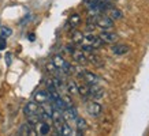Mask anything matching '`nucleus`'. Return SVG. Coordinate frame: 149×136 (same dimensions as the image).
Segmentation results:
<instances>
[{"label": "nucleus", "mask_w": 149, "mask_h": 136, "mask_svg": "<svg viewBox=\"0 0 149 136\" xmlns=\"http://www.w3.org/2000/svg\"><path fill=\"white\" fill-rule=\"evenodd\" d=\"M96 26L100 27L101 30H111L113 27V21L109 16H97L96 18Z\"/></svg>", "instance_id": "f03ea898"}, {"label": "nucleus", "mask_w": 149, "mask_h": 136, "mask_svg": "<svg viewBox=\"0 0 149 136\" xmlns=\"http://www.w3.org/2000/svg\"><path fill=\"white\" fill-rule=\"evenodd\" d=\"M107 14H108V16L112 19V21H119V19H122V16H123L122 11L115 8V7H112V5L107 10Z\"/></svg>", "instance_id": "9d476101"}, {"label": "nucleus", "mask_w": 149, "mask_h": 136, "mask_svg": "<svg viewBox=\"0 0 149 136\" xmlns=\"http://www.w3.org/2000/svg\"><path fill=\"white\" fill-rule=\"evenodd\" d=\"M29 40H30V41H34V34H29Z\"/></svg>", "instance_id": "5701e85b"}, {"label": "nucleus", "mask_w": 149, "mask_h": 136, "mask_svg": "<svg viewBox=\"0 0 149 136\" xmlns=\"http://www.w3.org/2000/svg\"><path fill=\"white\" fill-rule=\"evenodd\" d=\"M75 127H77L78 129V133H81V132L86 131V128H88V124H86V120L85 118H82L78 116L77 118H75Z\"/></svg>", "instance_id": "ddd939ff"}, {"label": "nucleus", "mask_w": 149, "mask_h": 136, "mask_svg": "<svg viewBox=\"0 0 149 136\" xmlns=\"http://www.w3.org/2000/svg\"><path fill=\"white\" fill-rule=\"evenodd\" d=\"M66 91L68 94H78V84L74 80H68L66 83Z\"/></svg>", "instance_id": "4468645a"}, {"label": "nucleus", "mask_w": 149, "mask_h": 136, "mask_svg": "<svg viewBox=\"0 0 149 136\" xmlns=\"http://www.w3.org/2000/svg\"><path fill=\"white\" fill-rule=\"evenodd\" d=\"M71 56H72V59H74V61H77L78 64L88 63V56H86V53L82 49H74Z\"/></svg>", "instance_id": "423d86ee"}, {"label": "nucleus", "mask_w": 149, "mask_h": 136, "mask_svg": "<svg viewBox=\"0 0 149 136\" xmlns=\"http://www.w3.org/2000/svg\"><path fill=\"white\" fill-rule=\"evenodd\" d=\"M66 63H67V61H66V60H64L63 57H62V56H59V54L54 56V59H52V64H54L55 67L58 68L59 71H60V69L63 68V65H64Z\"/></svg>", "instance_id": "2eb2a0df"}, {"label": "nucleus", "mask_w": 149, "mask_h": 136, "mask_svg": "<svg viewBox=\"0 0 149 136\" xmlns=\"http://www.w3.org/2000/svg\"><path fill=\"white\" fill-rule=\"evenodd\" d=\"M88 61H91L92 64H95V65H97V67H100V65H103V60L100 59L97 54H89L88 56Z\"/></svg>", "instance_id": "a211bd4d"}, {"label": "nucleus", "mask_w": 149, "mask_h": 136, "mask_svg": "<svg viewBox=\"0 0 149 136\" xmlns=\"http://www.w3.org/2000/svg\"><path fill=\"white\" fill-rule=\"evenodd\" d=\"M86 112L92 117H99L100 114L103 113V106L99 102H96V101H89L86 104Z\"/></svg>", "instance_id": "f257e3e1"}, {"label": "nucleus", "mask_w": 149, "mask_h": 136, "mask_svg": "<svg viewBox=\"0 0 149 136\" xmlns=\"http://www.w3.org/2000/svg\"><path fill=\"white\" fill-rule=\"evenodd\" d=\"M38 108H40V105L37 104L36 101H30V102H27L26 106H25V109H23V113H25V116H32V114H37V112H38Z\"/></svg>", "instance_id": "0eeeda50"}, {"label": "nucleus", "mask_w": 149, "mask_h": 136, "mask_svg": "<svg viewBox=\"0 0 149 136\" xmlns=\"http://www.w3.org/2000/svg\"><path fill=\"white\" fill-rule=\"evenodd\" d=\"M34 101H36L38 105L49 102V94H48V91L47 90H38L36 94H34Z\"/></svg>", "instance_id": "6e6552de"}, {"label": "nucleus", "mask_w": 149, "mask_h": 136, "mask_svg": "<svg viewBox=\"0 0 149 136\" xmlns=\"http://www.w3.org/2000/svg\"><path fill=\"white\" fill-rule=\"evenodd\" d=\"M68 22H70V25H71L72 27L78 26L79 22H81V16H79V14H72L71 16H70V19H68Z\"/></svg>", "instance_id": "6ab92c4d"}, {"label": "nucleus", "mask_w": 149, "mask_h": 136, "mask_svg": "<svg viewBox=\"0 0 149 136\" xmlns=\"http://www.w3.org/2000/svg\"><path fill=\"white\" fill-rule=\"evenodd\" d=\"M97 0H84V3H85L86 5H92V4H95Z\"/></svg>", "instance_id": "4be33fe9"}, {"label": "nucleus", "mask_w": 149, "mask_h": 136, "mask_svg": "<svg viewBox=\"0 0 149 136\" xmlns=\"http://www.w3.org/2000/svg\"><path fill=\"white\" fill-rule=\"evenodd\" d=\"M105 95L103 87H100L99 84H89V97L92 100H100Z\"/></svg>", "instance_id": "7ed1b4c3"}, {"label": "nucleus", "mask_w": 149, "mask_h": 136, "mask_svg": "<svg viewBox=\"0 0 149 136\" xmlns=\"http://www.w3.org/2000/svg\"><path fill=\"white\" fill-rule=\"evenodd\" d=\"M99 37L104 44H113V42H116L118 41V36L115 34V33L109 32V30H103V32L100 33Z\"/></svg>", "instance_id": "20e7f679"}, {"label": "nucleus", "mask_w": 149, "mask_h": 136, "mask_svg": "<svg viewBox=\"0 0 149 136\" xmlns=\"http://www.w3.org/2000/svg\"><path fill=\"white\" fill-rule=\"evenodd\" d=\"M71 40L74 44H82L84 42V33L79 32V30H75V32L72 33Z\"/></svg>", "instance_id": "dca6fc26"}, {"label": "nucleus", "mask_w": 149, "mask_h": 136, "mask_svg": "<svg viewBox=\"0 0 149 136\" xmlns=\"http://www.w3.org/2000/svg\"><path fill=\"white\" fill-rule=\"evenodd\" d=\"M78 94H81L84 98H88L89 97V84L85 83V84H78Z\"/></svg>", "instance_id": "f3484780"}, {"label": "nucleus", "mask_w": 149, "mask_h": 136, "mask_svg": "<svg viewBox=\"0 0 149 136\" xmlns=\"http://www.w3.org/2000/svg\"><path fill=\"white\" fill-rule=\"evenodd\" d=\"M113 54H118V56H122V54H126L129 52V46L123 45V44H118V45H113L111 48Z\"/></svg>", "instance_id": "9b49d317"}, {"label": "nucleus", "mask_w": 149, "mask_h": 136, "mask_svg": "<svg viewBox=\"0 0 149 136\" xmlns=\"http://www.w3.org/2000/svg\"><path fill=\"white\" fill-rule=\"evenodd\" d=\"M81 78L84 79V80L88 83V84H99V82L101 80L96 73L91 72V71H86V69H84V72H82Z\"/></svg>", "instance_id": "39448f33"}, {"label": "nucleus", "mask_w": 149, "mask_h": 136, "mask_svg": "<svg viewBox=\"0 0 149 136\" xmlns=\"http://www.w3.org/2000/svg\"><path fill=\"white\" fill-rule=\"evenodd\" d=\"M34 129H36L37 135H48L51 132V125L48 124V121H38V124H37L36 127H34Z\"/></svg>", "instance_id": "1a4fd4ad"}, {"label": "nucleus", "mask_w": 149, "mask_h": 136, "mask_svg": "<svg viewBox=\"0 0 149 136\" xmlns=\"http://www.w3.org/2000/svg\"><path fill=\"white\" fill-rule=\"evenodd\" d=\"M19 135H37L36 129L32 127V125H29V124H23L22 127L19 128Z\"/></svg>", "instance_id": "f8f14e48"}, {"label": "nucleus", "mask_w": 149, "mask_h": 136, "mask_svg": "<svg viewBox=\"0 0 149 136\" xmlns=\"http://www.w3.org/2000/svg\"><path fill=\"white\" fill-rule=\"evenodd\" d=\"M6 45H7V42H6V38H4V37L0 36V50L6 49Z\"/></svg>", "instance_id": "412c9836"}, {"label": "nucleus", "mask_w": 149, "mask_h": 136, "mask_svg": "<svg viewBox=\"0 0 149 136\" xmlns=\"http://www.w3.org/2000/svg\"><path fill=\"white\" fill-rule=\"evenodd\" d=\"M11 29H8V27L6 26H1V37H4V38H7L8 36H11Z\"/></svg>", "instance_id": "aec40b11"}]
</instances>
